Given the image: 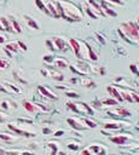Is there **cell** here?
I'll list each match as a JSON object with an SVG mask.
<instances>
[{
	"mask_svg": "<svg viewBox=\"0 0 139 155\" xmlns=\"http://www.w3.org/2000/svg\"><path fill=\"white\" fill-rule=\"evenodd\" d=\"M0 24L3 25L4 30H8V32H13L12 27H11V23H10V19H8L6 17H1V18H0Z\"/></svg>",
	"mask_w": 139,
	"mask_h": 155,
	"instance_id": "cell-19",
	"label": "cell"
},
{
	"mask_svg": "<svg viewBox=\"0 0 139 155\" xmlns=\"http://www.w3.org/2000/svg\"><path fill=\"white\" fill-rule=\"evenodd\" d=\"M96 37H97V38H98V40H99V41H100V43H102L103 45H104V44H105V40H104V38H103L102 35H99V34H98V33H97V34H96Z\"/></svg>",
	"mask_w": 139,
	"mask_h": 155,
	"instance_id": "cell-35",
	"label": "cell"
},
{
	"mask_svg": "<svg viewBox=\"0 0 139 155\" xmlns=\"http://www.w3.org/2000/svg\"><path fill=\"white\" fill-rule=\"evenodd\" d=\"M5 120H6V115H5V114H1V113H0V123H4Z\"/></svg>",
	"mask_w": 139,
	"mask_h": 155,
	"instance_id": "cell-36",
	"label": "cell"
},
{
	"mask_svg": "<svg viewBox=\"0 0 139 155\" xmlns=\"http://www.w3.org/2000/svg\"><path fill=\"white\" fill-rule=\"evenodd\" d=\"M85 10H86V12H87V15H88L89 17H92V18H97V16H96V15H94V13H93V12H92L91 10H89L88 8H86Z\"/></svg>",
	"mask_w": 139,
	"mask_h": 155,
	"instance_id": "cell-33",
	"label": "cell"
},
{
	"mask_svg": "<svg viewBox=\"0 0 139 155\" xmlns=\"http://www.w3.org/2000/svg\"><path fill=\"white\" fill-rule=\"evenodd\" d=\"M5 50H8V51H10L12 53H16L19 49H18L17 43H10V44H8V45L5 46Z\"/></svg>",
	"mask_w": 139,
	"mask_h": 155,
	"instance_id": "cell-23",
	"label": "cell"
},
{
	"mask_svg": "<svg viewBox=\"0 0 139 155\" xmlns=\"http://www.w3.org/2000/svg\"><path fill=\"white\" fill-rule=\"evenodd\" d=\"M65 95L68 96V97H72V98H79V95L76 92H74V91H70V90H67L65 91Z\"/></svg>",
	"mask_w": 139,
	"mask_h": 155,
	"instance_id": "cell-28",
	"label": "cell"
},
{
	"mask_svg": "<svg viewBox=\"0 0 139 155\" xmlns=\"http://www.w3.org/2000/svg\"><path fill=\"white\" fill-rule=\"evenodd\" d=\"M52 59H53V56H45L44 57V61H45L46 63H51Z\"/></svg>",
	"mask_w": 139,
	"mask_h": 155,
	"instance_id": "cell-34",
	"label": "cell"
},
{
	"mask_svg": "<svg viewBox=\"0 0 139 155\" xmlns=\"http://www.w3.org/2000/svg\"><path fill=\"white\" fill-rule=\"evenodd\" d=\"M119 34L131 44H138L139 41V25L136 22L123 23L119 28Z\"/></svg>",
	"mask_w": 139,
	"mask_h": 155,
	"instance_id": "cell-1",
	"label": "cell"
},
{
	"mask_svg": "<svg viewBox=\"0 0 139 155\" xmlns=\"http://www.w3.org/2000/svg\"><path fill=\"white\" fill-rule=\"evenodd\" d=\"M117 103V101L115 99V98H108V99H105V101H103L102 102V104H105V105H116Z\"/></svg>",
	"mask_w": 139,
	"mask_h": 155,
	"instance_id": "cell-25",
	"label": "cell"
},
{
	"mask_svg": "<svg viewBox=\"0 0 139 155\" xmlns=\"http://www.w3.org/2000/svg\"><path fill=\"white\" fill-rule=\"evenodd\" d=\"M41 74L45 76H51L53 78L54 80H58V81H63L64 80V76L62 75V74L54 69H51V68H46V69H43L41 70Z\"/></svg>",
	"mask_w": 139,
	"mask_h": 155,
	"instance_id": "cell-7",
	"label": "cell"
},
{
	"mask_svg": "<svg viewBox=\"0 0 139 155\" xmlns=\"http://www.w3.org/2000/svg\"><path fill=\"white\" fill-rule=\"evenodd\" d=\"M38 91L43 95V97H46V98H50V99H57V95L51 91H48L47 90V87L45 86H39L38 87Z\"/></svg>",
	"mask_w": 139,
	"mask_h": 155,
	"instance_id": "cell-13",
	"label": "cell"
},
{
	"mask_svg": "<svg viewBox=\"0 0 139 155\" xmlns=\"http://www.w3.org/2000/svg\"><path fill=\"white\" fill-rule=\"evenodd\" d=\"M87 5H88V9L91 10L97 17L98 16H103V17L105 16V13L103 12V9H102V6L98 1H96V0H88Z\"/></svg>",
	"mask_w": 139,
	"mask_h": 155,
	"instance_id": "cell-6",
	"label": "cell"
},
{
	"mask_svg": "<svg viewBox=\"0 0 139 155\" xmlns=\"http://www.w3.org/2000/svg\"><path fill=\"white\" fill-rule=\"evenodd\" d=\"M17 136H10L8 133H0V139H3L4 142H12V141L17 139Z\"/></svg>",
	"mask_w": 139,
	"mask_h": 155,
	"instance_id": "cell-24",
	"label": "cell"
},
{
	"mask_svg": "<svg viewBox=\"0 0 139 155\" xmlns=\"http://www.w3.org/2000/svg\"><path fill=\"white\" fill-rule=\"evenodd\" d=\"M51 41L53 44V50H63V51H67L68 50V46L65 45L63 39H61V38H53Z\"/></svg>",
	"mask_w": 139,
	"mask_h": 155,
	"instance_id": "cell-11",
	"label": "cell"
},
{
	"mask_svg": "<svg viewBox=\"0 0 139 155\" xmlns=\"http://www.w3.org/2000/svg\"><path fill=\"white\" fill-rule=\"evenodd\" d=\"M1 108H3V109H9L8 102H3V103H1Z\"/></svg>",
	"mask_w": 139,
	"mask_h": 155,
	"instance_id": "cell-38",
	"label": "cell"
},
{
	"mask_svg": "<svg viewBox=\"0 0 139 155\" xmlns=\"http://www.w3.org/2000/svg\"><path fill=\"white\" fill-rule=\"evenodd\" d=\"M9 67V62H6L5 59L0 58V69H6Z\"/></svg>",
	"mask_w": 139,
	"mask_h": 155,
	"instance_id": "cell-29",
	"label": "cell"
},
{
	"mask_svg": "<svg viewBox=\"0 0 139 155\" xmlns=\"http://www.w3.org/2000/svg\"><path fill=\"white\" fill-rule=\"evenodd\" d=\"M70 69L76 73L78 75H82V76H86L88 75L89 73V68H88V63L85 62H78V63H73L70 64Z\"/></svg>",
	"mask_w": 139,
	"mask_h": 155,
	"instance_id": "cell-4",
	"label": "cell"
},
{
	"mask_svg": "<svg viewBox=\"0 0 139 155\" xmlns=\"http://www.w3.org/2000/svg\"><path fill=\"white\" fill-rule=\"evenodd\" d=\"M83 123H85V125H86L87 127H91V129H94V127H97V124L94 123V121L89 120V119H87V118H83Z\"/></svg>",
	"mask_w": 139,
	"mask_h": 155,
	"instance_id": "cell-26",
	"label": "cell"
},
{
	"mask_svg": "<svg viewBox=\"0 0 139 155\" xmlns=\"http://www.w3.org/2000/svg\"><path fill=\"white\" fill-rule=\"evenodd\" d=\"M35 3H36V5H38V8L40 9V10H43L44 12H46L47 13V9H46V5L41 1V0H35ZM48 15V13H47Z\"/></svg>",
	"mask_w": 139,
	"mask_h": 155,
	"instance_id": "cell-27",
	"label": "cell"
},
{
	"mask_svg": "<svg viewBox=\"0 0 139 155\" xmlns=\"http://www.w3.org/2000/svg\"><path fill=\"white\" fill-rule=\"evenodd\" d=\"M68 124L70 125L73 129L75 130H85L86 129V125L83 123V119H78V118H74V119H68Z\"/></svg>",
	"mask_w": 139,
	"mask_h": 155,
	"instance_id": "cell-8",
	"label": "cell"
},
{
	"mask_svg": "<svg viewBox=\"0 0 139 155\" xmlns=\"http://www.w3.org/2000/svg\"><path fill=\"white\" fill-rule=\"evenodd\" d=\"M10 23H11V27H12L13 32H16V33H22V29H21V25L18 24V22L16 21L15 18H12V17H11Z\"/></svg>",
	"mask_w": 139,
	"mask_h": 155,
	"instance_id": "cell-22",
	"label": "cell"
},
{
	"mask_svg": "<svg viewBox=\"0 0 139 155\" xmlns=\"http://www.w3.org/2000/svg\"><path fill=\"white\" fill-rule=\"evenodd\" d=\"M63 133H64V131H63V130H61V131H57V132H56V133H54V136H56V137H59L61 134H63Z\"/></svg>",
	"mask_w": 139,
	"mask_h": 155,
	"instance_id": "cell-37",
	"label": "cell"
},
{
	"mask_svg": "<svg viewBox=\"0 0 139 155\" xmlns=\"http://www.w3.org/2000/svg\"><path fill=\"white\" fill-rule=\"evenodd\" d=\"M17 45H18V49H21L22 51H27L28 50V48H27V45L24 44V43H22V41H17Z\"/></svg>",
	"mask_w": 139,
	"mask_h": 155,
	"instance_id": "cell-30",
	"label": "cell"
},
{
	"mask_svg": "<svg viewBox=\"0 0 139 155\" xmlns=\"http://www.w3.org/2000/svg\"><path fill=\"white\" fill-rule=\"evenodd\" d=\"M123 125H128V123H122V121H120V123H113V121H110V123H107L104 127L108 130H120Z\"/></svg>",
	"mask_w": 139,
	"mask_h": 155,
	"instance_id": "cell-16",
	"label": "cell"
},
{
	"mask_svg": "<svg viewBox=\"0 0 139 155\" xmlns=\"http://www.w3.org/2000/svg\"><path fill=\"white\" fill-rule=\"evenodd\" d=\"M69 109L74 110L78 114H82V115H93V110L91 107H88L86 103H67Z\"/></svg>",
	"mask_w": 139,
	"mask_h": 155,
	"instance_id": "cell-3",
	"label": "cell"
},
{
	"mask_svg": "<svg viewBox=\"0 0 139 155\" xmlns=\"http://www.w3.org/2000/svg\"><path fill=\"white\" fill-rule=\"evenodd\" d=\"M69 149H73V150H76V149H79V143H70L68 145Z\"/></svg>",
	"mask_w": 139,
	"mask_h": 155,
	"instance_id": "cell-32",
	"label": "cell"
},
{
	"mask_svg": "<svg viewBox=\"0 0 139 155\" xmlns=\"http://www.w3.org/2000/svg\"><path fill=\"white\" fill-rule=\"evenodd\" d=\"M69 45H70V48L73 49V52L75 53V56H76V57H80L81 43L78 41V40H75V39H70V40H69Z\"/></svg>",
	"mask_w": 139,
	"mask_h": 155,
	"instance_id": "cell-12",
	"label": "cell"
},
{
	"mask_svg": "<svg viewBox=\"0 0 139 155\" xmlns=\"http://www.w3.org/2000/svg\"><path fill=\"white\" fill-rule=\"evenodd\" d=\"M107 1H111L114 4H121L122 5V1H120V0H107Z\"/></svg>",
	"mask_w": 139,
	"mask_h": 155,
	"instance_id": "cell-39",
	"label": "cell"
},
{
	"mask_svg": "<svg viewBox=\"0 0 139 155\" xmlns=\"http://www.w3.org/2000/svg\"><path fill=\"white\" fill-rule=\"evenodd\" d=\"M129 139H133V136H132V134H129V136H128V134H126V133L117 134V136L110 138L111 142L117 144V145H127L129 143Z\"/></svg>",
	"mask_w": 139,
	"mask_h": 155,
	"instance_id": "cell-5",
	"label": "cell"
},
{
	"mask_svg": "<svg viewBox=\"0 0 139 155\" xmlns=\"http://www.w3.org/2000/svg\"><path fill=\"white\" fill-rule=\"evenodd\" d=\"M129 69H131L132 73H134L136 75H138V74H139L138 68H137V64H131V65H129Z\"/></svg>",
	"mask_w": 139,
	"mask_h": 155,
	"instance_id": "cell-31",
	"label": "cell"
},
{
	"mask_svg": "<svg viewBox=\"0 0 139 155\" xmlns=\"http://www.w3.org/2000/svg\"><path fill=\"white\" fill-rule=\"evenodd\" d=\"M58 3L62 8V17L65 18L67 21H79L82 17V12L80 8L76 6L75 4L67 1V0H62V1Z\"/></svg>",
	"mask_w": 139,
	"mask_h": 155,
	"instance_id": "cell-2",
	"label": "cell"
},
{
	"mask_svg": "<svg viewBox=\"0 0 139 155\" xmlns=\"http://www.w3.org/2000/svg\"><path fill=\"white\" fill-rule=\"evenodd\" d=\"M51 64L57 69H64V68H68V65H69V63L62 57H53Z\"/></svg>",
	"mask_w": 139,
	"mask_h": 155,
	"instance_id": "cell-10",
	"label": "cell"
},
{
	"mask_svg": "<svg viewBox=\"0 0 139 155\" xmlns=\"http://www.w3.org/2000/svg\"><path fill=\"white\" fill-rule=\"evenodd\" d=\"M80 83H81V85H83L85 87H96V84L92 81L89 78H82V79H80Z\"/></svg>",
	"mask_w": 139,
	"mask_h": 155,
	"instance_id": "cell-20",
	"label": "cell"
},
{
	"mask_svg": "<svg viewBox=\"0 0 139 155\" xmlns=\"http://www.w3.org/2000/svg\"><path fill=\"white\" fill-rule=\"evenodd\" d=\"M109 115H113V116H119V118H128L131 116V112H128L127 109L125 108H115L114 110H110L108 112Z\"/></svg>",
	"mask_w": 139,
	"mask_h": 155,
	"instance_id": "cell-9",
	"label": "cell"
},
{
	"mask_svg": "<svg viewBox=\"0 0 139 155\" xmlns=\"http://www.w3.org/2000/svg\"><path fill=\"white\" fill-rule=\"evenodd\" d=\"M107 91H108V92L110 93V95L117 101V102H122V101H123L116 86H108V87H107Z\"/></svg>",
	"mask_w": 139,
	"mask_h": 155,
	"instance_id": "cell-14",
	"label": "cell"
},
{
	"mask_svg": "<svg viewBox=\"0 0 139 155\" xmlns=\"http://www.w3.org/2000/svg\"><path fill=\"white\" fill-rule=\"evenodd\" d=\"M102 148H103V144H100V145H91L88 148V150H89L91 154H105L107 149L102 150Z\"/></svg>",
	"mask_w": 139,
	"mask_h": 155,
	"instance_id": "cell-18",
	"label": "cell"
},
{
	"mask_svg": "<svg viewBox=\"0 0 139 155\" xmlns=\"http://www.w3.org/2000/svg\"><path fill=\"white\" fill-rule=\"evenodd\" d=\"M0 30H4V28H3V25L0 24Z\"/></svg>",
	"mask_w": 139,
	"mask_h": 155,
	"instance_id": "cell-42",
	"label": "cell"
},
{
	"mask_svg": "<svg viewBox=\"0 0 139 155\" xmlns=\"http://www.w3.org/2000/svg\"><path fill=\"white\" fill-rule=\"evenodd\" d=\"M86 52H87L86 58H88V59L93 61V62H97V61H98V56L96 55V52L93 51V49H92L91 46H89L87 43H86Z\"/></svg>",
	"mask_w": 139,
	"mask_h": 155,
	"instance_id": "cell-17",
	"label": "cell"
},
{
	"mask_svg": "<svg viewBox=\"0 0 139 155\" xmlns=\"http://www.w3.org/2000/svg\"><path fill=\"white\" fill-rule=\"evenodd\" d=\"M24 17V19H25V22H27V24L30 27V28H33V29H39V25L35 23V21L34 19H32L29 16H27V15H24L23 16Z\"/></svg>",
	"mask_w": 139,
	"mask_h": 155,
	"instance_id": "cell-21",
	"label": "cell"
},
{
	"mask_svg": "<svg viewBox=\"0 0 139 155\" xmlns=\"http://www.w3.org/2000/svg\"><path fill=\"white\" fill-rule=\"evenodd\" d=\"M51 131L50 130H48V129H44V133H50Z\"/></svg>",
	"mask_w": 139,
	"mask_h": 155,
	"instance_id": "cell-41",
	"label": "cell"
},
{
	"mask_svg": "<svg viewBox=\"0 0 139 155\" xmlns=\"http://www.w3.org/2000/svg\"><path fill=\"white\" fill-rule=\"evenodd\" d=\"M5 40H6V38H5V37L0 35V44H4V43H5Z\"/></svg>",
	"mask_w": 139,
	"mask_h": 155,
	"instance_id": "cell-40",
	"label": "cell"
},
{
	"mask_svg": "<svg viewBox=\"0 0 139 155\" xmlns=\"http://www.w3.org/2000/svg\"><path fill=\"white\" fill-rule=\"evenodd\" d=\"M23 107H24V109L28 113H38L39 112V108H38L36 103L29 102V101H24V102H23Z\"/></svg>",
	"mask_w": 139,
	"mask_h": 155,
	"instance_id": "cell-15",
	"label": "cell"
}]
</instances>
